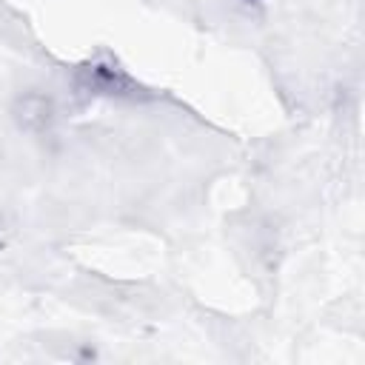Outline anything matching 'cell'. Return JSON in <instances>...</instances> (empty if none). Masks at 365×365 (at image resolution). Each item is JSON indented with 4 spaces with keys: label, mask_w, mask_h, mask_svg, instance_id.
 I'll return each mask as SVG.
<instances>
[{
    "label": "cell",
    "mask_w": 365,
    "mask_h": 365,
    "mask_svg": "<svg viewBox=\"0 0 365 365\" xmlns=\"http://www.w3.org/2000/svg\"><path fill=\"white\" fill-rule=\"evenodd\" d=\"M11 114L23 131L43 134V131H51V125L57 120V106H54V97L43 94V91H26L14 100Z\"/></svg>",
    "instance_id": "1"
},
{
    "label": "cell",
    "mask_w": 365,
    "mask_h": 365,
    "mask_svg": "<svg viewBox=\"0 0 365 365\" xmlns=\"http://www.w3.org/2000/svg\"><path fill=\"white\" fill-rule=\"evenodd\" d=\"M86 74H88V88L97 91V94H125V97H134L140 91L123 71H117L111 66H88Z\"/></svg>",
    "instance_id": "2"
}]
</instances>
